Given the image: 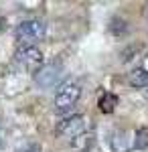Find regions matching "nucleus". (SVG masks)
I'll list each match as a JSON object with an SVG mask.
<instances>
[{"label": "nucleus", "mask_w": 148, "mask_h": 152, "mask_svg": "<svg viewBox=\"0 0 148 152\" xmlns=\"http://www.w3.org/2000/svg\"><path fill=\"white\" fill-rule=\"evenodd\" d=\"M81 97V85L77 79H67L59 85L57 94H55V110L57 114H69Z\"/></svg>", "instance_id": "nucleus-1"}, {"label": "nucleus", "mask_w": 148, "mask_h": 152, "mask_svg": "<svg viewBox=\"0 0 148 152\" xmlns=\"http://www.w3.org/2000/svg\"><path fill=\"white\" fill-rule=\"evenodd\" d=\"M85 128H87V124L83 116H65L57 124V136L61 140H69L73 144V142H77V138H83Z\"/></svg>", "instance_id": "nucleus-2"}, {"label": "nucleus", "mask_w": 148, "mask_h": 152, "mask_svg": "<svg viewBox=\"0 0 148 152\" xmlns=\"http://www.w3.org/2000/svg\"><path fill=\"white\" fill-rule=\"evenodd\" d=\"M63 77V65L61 61H51L43 67L34 71V83L43 89H49V87H55Z\"/></svg>", "instance_id": "nucleus-3"}, {"label": "nucleus", "mask_w": 148, "mask_h": 152, "mask_svg": "<svg viewBox=\"0 0 148 152\" xmlns=\"http://www.w3.org/2000/svg\"><path fill=\"white\" fill-rule=\"evenodd\" d=\"M47 28L41 20H24L14 28V37L23 43V45H33L37 41H41L45 37Z\"/></svg>", "instance_id": "nucleus-4"}, {"label": "nucleus", "mask_w": 148, "mask_h": 152, "mask_svg": "<svg viewBox=\"0 0 148 152\" xmlns=\"http://www.w3.org/2000/svg\"><path fill=\"white\" fill-rule=\"evenodd\" d=\"M14 57L26 69H39V67H43V53H41V49L34 47V45H21V47L16 49Z\"/></svg>", "instance_id": "nucleus-5"}, {"label": "nucleus", "mask_w": 148, "mask_h": 152, "mask_svg": "<svg viewBox=\"0 0 148 152\" xmlns=\"http://www.w3.org/2000/svg\"><path fill=\"white\" fill-rule=\"evenodd\" d=\"M110 146H112V152H128L132 148V142H130V134L128 132H122L118 130L110 136Z\"/></svg>", "instance_id": "nucleus-6"}, {"label": "nucleus", "mask_w": 148, "mask_h": 152, "mask_svg": "<svg viewBox=\"0 0 148 152\" xmlns=\"http://www.w3.org/2000/svg\"><path fill=\"white\" fill-rule=\"evenodd\" d=\"M128 81L132 87H138V89H146L148 87V71L146 69H134L130 73Z\"/></svg>", "instance_id": "nucleus-7"}, {"label": "nucleus", "mask_w": 148, "mask_h": 152, "mask_svg": "<svg viewBox=\"0 0 148 152\" xmlns=\"http://www.w3.org/2000/svg\"><path fill=\"white\" fill-rule=\"evenodd\" d=\"M116 104H118V97L114 94H110V91H106L100 97V110H102L103 114H112L116 110Z\"/></svg>", "instance_id": "nucleus-8"}, {"label": "nucleus", "mask_w": 148, "mask_h": 152, "mask_svg": "<svg viewBox=\"0 0 148 152\" xmlns=\"http://www.w3.org/2000/svg\"><path fill=\"white\" fill-rule=\"evenodd\" d=\"M132 148L136 150H144L148 148V128H140L134 136V142H132Z\"/></svg>", "instance_id": "nucleus-9"}, {"label": "nucleus", "mask_w": 148, "mask_h": 152, "mask_svg": "<svg viewBox=\"0 0 148 152\" xmlns=\"http://www.w3.org/2000/svg\"><path fill=\"white\" fill-rule=\"evenodd\" d=\"M126 20H122V18H118V16H114L112 18V24H110V31L114 33V35H124L126 33Z\"/></svg>", "instance_id": "nucleus-10"}, {"label": "nucleus", "mask_w": 148, "mask_h": 152, "mask_svg": "<svg viewBox=\"0 0 148 152\" xmlns=\"http://www.w3.org/2000/svg\"><path fill=\"white\" fill-rule=\"evenodd\" d=\"M18 152H41V146H39V144H26V146L21 148Z\"/></svg>", "instance_id": "nucleus-11"}, {"label": "nucleus", "mask_w": 148, "mask_h": 152, "mask_svg": "<svg viewBox=\"0 0 148 152\" xmlns=\"http://www.w3.org/2000/svg\"><path fill=\"white\" fill-rule=\"evenodd\" d=\"M2 142H4V132L0 130V146H2Z\"/></svg>", "instance_id": "nucleus-12"}, {"label": "nucleus", "mask_w": 148, "mask_h": 152, "mask_svg": "<svg viewBox=\"0 0 148 152\" xmlns=\"http://www.w3.org/2000/svg\"><path fill=\"white\" fill-rule=\"evenodd\" d=\"M144 14H146V18H148V4H146V8H144Z\"/></svg>", "instance_id": "nucleus-13"}, {"label": "nucleus", "mask_w": 148, "mask_h": 152, "mask_svg": "<svg viewBox=\"0 0 148 152\" xmlns=\"http://www.w3.org/2000/svg\"><path fill=\"white\" fill-rule=\"evenodd\" d=\"M0 28H2V18H0Z\"/></svg>", "instance_id": "nucleus-14"}]
</instances>
